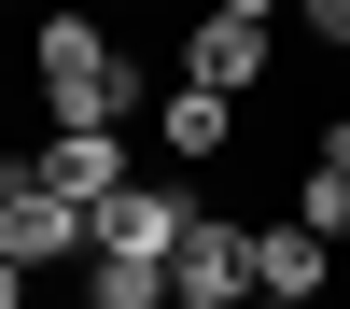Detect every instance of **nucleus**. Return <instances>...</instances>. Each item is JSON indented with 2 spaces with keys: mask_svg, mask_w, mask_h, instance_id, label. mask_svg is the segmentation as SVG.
<instances>
[{
  "mask_svg": "<svg viewBox=\"0 0 350 309\" xmlns=\"http://www.w3.org/2000/svg\"><path fill=\"white\" fill-rule=\"evenodd\" d=\"M28 84H42L56 127H126L140 112V71H126V42H112L98 14H42L28 28Z\"/></svg>",
  "mask_w": 350,
  "mask_h": 309,
  "instance_id": "f257e3e1",
  "label": "nucleus"
},
{
  "mask_svg": "<svg viewBox=\"0 0 350 309\" xmlns=\"http://www.w3.org/2000/svg\"><path fill=\"white\" fill-rule=\"evenodd\" d=\"M28 169H42L70 211H112V197L140 183V169H126V127H42V140H28Z\"/></svg>",
  "mask_w": 350,
  "mask_h": 309,
  "instance_id": "f03ea898",
  "label": "nucleus"
},
{
  "mask_svg": "<svg viewBox=\"0 0 350 309\" xmlns=\"http://www.w3.org/2000/svg\"><path fill=\"white\" fill-rule=\"evenodd\" d=\"M0 253H14V267H84V253H98V211H70V197L28 169L14 211H0Z\"/></svg>",
  "mask_w": 350,
  "mask_h": 309,
  "instance_id": "7ed1b4c3",
  "label": "nucleus"
},
{
  "mask_svg": "<svg viewBox=\"0 0 350 309\" xmlns=\"http://www.w3.org/2000/svg\"><path fill=\"white\" fill-rule=\"evenodd\" d=\"M323 225H295V211H280V225H252V295H267V309H323Z\"/></svg>",
  "mask_w": 350,
  "mask_h": 309,
  "instance_id": "20e7f679",
  "label": "nucleus"
},
{
  "mask_svg": "<svg viewBox=\"0 0 350 309\" xmlns=\"http://www.w3.org/2000/svg\"><path fill=\"white\" fill-rule=\"evenodd\" d=\"M183 84H211V99H239V84H267V14H196V42H183Z\"/></svg>",
  "mask_w": 350,
  "mask_h": 309,
  "instance_id": "39448f33",
  "label": "nucleus"
},
{
  "mask_svg": "<svg viewBox=\"0 0 350 309\" xmlns=\"http://www.w3.org/2000/svg\"><path fill=\"white\" fill-rule=\"evenodd\" d=\"M196 211H211L196 183H126V197L98 211V253H183V225H196Z\"/></svg>",
  "mask_w": 350,
  "mask_h": 309,
  "instance_id": "423d86ee",
  "label": "nucleus"
},
{
  "mask_svg": "<svg viewBox=\"0 0 350 309\" xmlns=\"http://www.w3.org/2000/svg\"><path fill=\"white\" fill-rule=\"evenodd\" d=\"M224 140H239V99H211V84H168L154 99V155L168 169H211Z\"/></svg>",
  "mask_w": 350,
  "mask_h": 309,
  "instance_id": "0eeeda50",
  "label": "nucleus"
},
{
  "mask_svg": "<svg viewBox=\"0 0 350 309\" xmlns=\"http://www.w3.org/2000/svg\"><path fill=\"white\" fill-rule=\"evenodd\" d=\"M84 309H168V253H84Z\"/></svg>",
  "mask_w": 350,
  "mask_h": 309,
  "instance_id": "6e6552de",
  "label": "nucleus"
},
{
  "mask_svg": "<svg viewBox=\"0 0 350 309\" xmlns=\"http://www.w3.org/2000/svg\"><path fill=\"white\" fill-rule=\"evenodd\" d=\"M295 225H323V239H350V169H308V183H295Z\"/></svg>",
  "mask_w": 350,
  "mask_h": 309,
  "instance_id": "1a4fd4ad",
  "label": "nucleus"
},
{
  "mask_svg": "<svg viewBox=\"0 0 350 309\" xmlns=\"http://www.w3.org/2000/svg\"><path fill=\"white\" fill-rule=\"evenodd\" d=\"M295 14H308V42H323V56H350V0H295Z\"/></svg>",
  "mask_w": 350,
  "mask_h": 309,
  "instance_id": "9d476101",
  "label": "nucleus"
},
{
  "mask_svg": "<svg viewBox=\"0 0 350 309\" xmlns=\"http://www.w3.org/2000/svg\"><path fill=\"white\" fill-rule=\"evenodd\" d=\"M308 169H350V112H336V127H323V140H308Z\"/></svg>",
  "mask_w": 350,
  "mask_h": 309,
  "instance_id": "9b49d317",
  "label": "nucleus"
},
{
  "mask_svg": "<svg viewBox=\"0 0 350 309\" xmlns=\"http://www.w3.org/2000/svg\"><path fill=\"white\" fill-rule=\"evenodd\" d=\"M0 309H28V267H14V253H0Z\"/></svg>",
  "mask_w": 350,
  "mask_h": 309,
  "instance_id": "f8f14e48",
  "label": "nucleus"
},
{
  "mask_svg": "<svg viewBox=\"0 0 350 309\" xmlns=\"http://www.w3.org/2000/svg\"><path fill=\"white\" fill-rule=\"evenodd\" d=\"M14 183H28V155H0V211H14Z\"/></svg>",
  "mask_w": 350,
  "mask_h": 309,
  "instance_id": "ddd939ff",
  "label": "nucleus"
},
{
  "mask_svg": "<svg viewBox=\"0 0 350 309\" xmlns=\"http://www.w3.org/2000/svg\"><path fill=\"white\" fill-rule=\"evenodd\" d=\"M224 14H267V28H280V0H224Z\"/></svg>",
  "mask_w": 350,
  "mask_h": 309,
  "instance_id": "4468645a",
  "label": "nucleus"
}]
</instances>
